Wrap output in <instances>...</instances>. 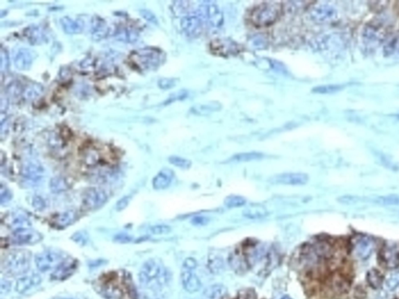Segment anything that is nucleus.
<instances>
[{
    "label": "nucleus",
    "instance_id": "15",
    "mask_svg": "<svg viewBox=\"0 0 399 299\" xmlns=\"http://www.w3.org/2000/svg\"><path fill=\"white\" fill-rule=\"evenodd\" d=\"M42 282V278L38 274H24L16 283L15 289L19 294H24L36 288Z\"/></svg>",
    "mask_w": 399,
    "mask_h": 299
},
{
    "label": "nucleus",
    "instance_id": "33",
    "mask_svg": "<svg viewBox=\"0 0 399 299\" xmlns=\"http://www.w3.org/2000/svg\"><path fill=\"white\" fill-rule=\"evenodd\" d=\"M384 56H392L399 55V36L389 41L384 48Z\"/></svg>",
    "mask_w": 399,
    "mask_h": 299
},
{
    "label": "nucleus",
    "instance_id": "25",
    "mask_svg": "<svg viewBox=\"0 0 399 299\" xmlns=\"http://www.w3.org/2000/svg\"><path fill=\"white\" fill-rule=\"evenodd\" d=\"M243 215L248 219H260L268 215V210L261 205H253L243 210Z\"/></svg>",
    "mask_w": 399,
    "mask_h": 299
},
{
    "label": "nucleus",
    "instance_id": "3",
    "mask_svg": "<svg viewBox=\"0 0 399 299\" xmlns=\"http://www.w3.org/2000/svg\"><path fill=\"white\" fill-rule=\"evenodd\" d=\"M31 253L25 249H16L4 257L2 267L11 276H22L27 274L31 267Z\"/></svg>",
    "mask_w": 399,
    "mask_h": 299
},
{
    "label": "nucleus",
    "instance_id": "20",
    "mask_svg": "<svg viewBox=\"0 0 399 299\" xmlns=\"http://www.w3.org/2000/svg\"><path fill=\"white\" fill-rule=\"evenodd\" d=\"M174 173L168 169H162L153 178L152 186L154 190H163L169 187L173 180Z\"/></svg>",
    "mask_w": 399,
    "mask_h": 299
},
{
    "label": "nucleus",
    "instance_id": "11",
    "mask_svg": "<svg viewBox=\"0 0 399 299\" xmlns=\"http://www.w3.org/2000/svg\"><path fill=\"white\" fill-rule=\"evenodd\" d=\"M107 200L108 196L102 189H88L84 194V205L87 207V209H99L106 203Z\"/></svg>",
    "mask_w": 399,
    "mask_h": 299
},
{
    "label": "nucleus",
    "instance_id": "32",
    "mask_svg": "<svg viewBox=\"0 0 399 299\" xmlns=\"http://www.w3.org/2000/svg\"><path fill=\"white\" fill-rule=\"evenodd\" d=\"M225 205L229 208H237V207H243L247 203V199L243 196H238V195H231L227 196L224 201Z\"/></svg>",
    "mask_w": 399,
    "mask_h": 299
},
{
    "label": "nucleus",
    "instance_id": "4",
    "mask_svg": "<svg viewBox=\"0 0 399 299\" xmlns=\"http://www.w3.org/2000/svg\"><path fill=\"white\" fill-rule=\"evenodd\" d=\"M309 17L311 21L320 24L333 23L337 19V10L327 2H312L308 7Z\"/></svg>",
    "mask_w": 399,
    "mask_h": 299
},
{
    "label": "nucleus",
    "instance_id": "43",
    "mask_svg": "<svg viewBox=\"0 0 399 299\" xmlns=\"http://www.w3.org/2000/svg\"><path fill=\"white\" fill-rule=\"evenodd\" d=\"M33 207H35L37 211H42L46 207V203L44 201V199L42 197L39 196H36L34 197Z\"/></svg>",
    "mask_w": 399,
    "mask_h": 299
},
{
    "label": "nucleus",
    "instance_id": "9",
    "mask_svg": "<svg viewBox=\"0 0 399 299\" xmlns=\"http://www.w3.org/2000/svg\"><path fill=\"white\" fill-rule=\"evenodd\" d=\"M42 239V235L30 228H21L14 231L11 238L13 244L18 246L33 245L40 242Z\"/></svg>",
    "mask_w": 399,
    "mask_h": 299
},
{
    "label": "nucleus",
    "instance_id": "13",
    "mask_svg": "<svg viewBox=\"0 0 399 299\" xmlns=\"http://www.w3.org/2000/svg\"><path fill=\"white\" fill-rule=\"evenodd\" d=\"M375 249V242L368 236H360L356 239L353 246L355 255L360 259H368Z\"/></svg>",
    "mask_w": 399,
    "mask_h": 299
},
{
    "label": "nucleus",
    "instance_id": "10",
    "mask_svg": "<svg viewBox=\"0 0 399 299\" xmlns=\"http://www.w3.org/2000/svg\"><path fill=\"white\" fill-rule=\"evenodd\" d=\"M205 23L198 15H187L182 19L181 27L186 35L191 38H197L202 34Z\"/></svg>",
    "mask_w": 399,
    "mask_h": 299
},
{
    "label": "nucleus",
    "instance_id": "16",
    "mask_svg": "<svg viewBox=\"0 0 399 299\" xmlns=\"http://www.w3.org/2000/svg\"><path fill=\"white\" fill-rule=\"evenodd\" d=\"M36 58V54L29 48H21L16 54L14 58V65L19 70H27L31 67L34 60Z\"/></svg>",
    "mask_w": 399,
    "mask_h": 299
},
{
    "label": "nucleus",
    "instance_id": "12",
    "mask_svg": "<svg viewBox=\"0 0 399 299\" xmlns=\"http://www.w3.org/2000/svg\"><path fill=\"white\" fill-rule=\"evenodd\" d=\"M309 176L305 173L289 172L275 174L270 178V182L274 184L286 186H303L307 184Z\"/></svg>",
    "mask_w": 399,
    "mask_h": 299
},
{
    "label": "nucleus",
    "instance_id": "5",
    "mask_svg": "<svg viewBox=\"0 0 399 299\" xmlns=\"http://www.w3.org/2000/svg\"><path fill=\"white\" fill-rule=\"evenodd\" d=\"M65 259L66 258L60 252L48 249L36 256L35 265L39 271L47 273L54 271Z\"/></svg>",
    "mask_w": 399,
    "mask_h": 299
},
{
    "label": "nucleus",
    "instance_id": "26",
    "mask_svg": "<svg viewBox=\"0 0 399 299\" xmlns=\"http://www.w3.org/2000/svg\"><path fill=\"white\" fill-rule=\"evenodd\" d=\"M264 154L260 152H247V153H240L232 156L229 160V162L239 163V162H249V161H257L264 158Z\"/></svg>",
    "mask_w": 399,
    "mask_h": 299
},
{
    "label": "nucleus",
    "instance_id": "23",
    "mask_svg": "<svg viewBox=\"0 0 399 299\" xmlns=\"http://www.w3.org/2000/svg\"><path fill=\"white\" fill-rule=\"evenodd\" d=\"M108 32V25L104 20L100 18L93 19L92 24H91V35L94 40H102L106 36Z\"/></svg>",
    "mask_w": 399,
    "mask_h": 299
},
{
    "label": "nucleus",
    "instance_id": "50",
    "mask_svg": "<svg viewBox=\"0 0 399 299\" xmlns=\"http://www.w3.org/2000/svg\"><path fill=\"white\" fill-rule=\"evenodd\" d=\"M239 299H255V296L253 295V292H246Z\"/></svg>",
    "mask_w": 399,
    "mask_h": 299
},
{
    "label": "nucleus",
    "instance_id": "45",
    "mask_svg": "<svg viewBox=\"0 0 399 299\" xmlns=\"http://www.w3.org/2000/svg\"><path fill=\"white\" fill-rule=\"evenodd\" d=\"M209 218L207 217H205V216H196V217H193L191 220V223L193 225H196V226H203V225H206V224H209Z\"/></svg>",
    "mask_w": 399,
    "mask_h": 299
},
{
    "label": "nucleus",
    "instance_id": "30",
    "mask_svg": "<svg viewBox=\"0 0 399 299\" xmlns=\"http://www.w3.org/2000/svg\"><path fill=\"white\" fill-rule=\"evenodd\" d=\"M208 267L209 271L213 274H219L223 272L225 269L223 259L221 257L212 256L210 257L208 261Z\"/></svg>",
    "mask_w": 399,
    "mask_h": 299
},
{
    "label": "nucleus",
    "instance_id": "8",
    "mask_svg": "<svg viewBox=\"0 0 399 299\" xmlns=\"http://www.w3.org/2000/svg\"><path fill=\"white\" fill-rule=\"evenodd\" d=\"M210 52L215 56L229 57L235 56L240 52L239 44L230 39H217L210 43Z\"/></svg>",
    "mask_w": 399,
    "mask_h": 299
},
{
    "label": "nucleus",
    "instance_id": "48",
    "mask_svg": "<svg viewBox=\"0 0 399 299\" xmlns=\"http://www.w3.org/2000/svg\"><path fill=\"white\" fill-rule=\"evenodd\" d=\"M10 289H11L10 282L7 280H2L0 283V293L6 295L10 292Z\"/></svg>",
    "mask_w": 399,
    "mask_h": 299
},
{
    "label": "nucleus",
    "instance_id": "47",
    "mask_svg": "<svg viewBox=\"0 0 399 299\" xmlns=\"http://www.w3.org/2000/svg\"><path fill=\"white\" fill-rule=\"evenodd\" d=\"M193 109H196L195 112H197V113L205 114L209 113L210 111H214V110L216 109V107H214V106H201V107L196 106V107H193Z\"/></svg>",
    "mask_w": 399,
    "mask_h": 299
},
{
    "label": "nucleus",
    "instance_id": "51",
    "mask_svg": "<svg viewBox=\"0 0 399 299\" xmlns=\"http://www.w3.org/2000/svg\"></svg>",
    "mask_w": 399,
    "mask_h": 299
},
{
    "label": "nucleus",
    "instance_id": "36",
    "mask_svg": "<svg viewBox=\"0 0 399 299\" xmlns=\"http://www.w3.org/2000/svg\"><path fill=\"white\" fill-rule=\"evenodd\" d=\"M367 281L372 288H378L382 283L381 275L377 270H371L367 274Z\"/></svg>",
    "mask_w": 399,
    "mask_h": 299
},
{
    "label": "nucleus",
    "instance_id": "34",
    "mask_svg": "<svg viewBox=\"0 0 399 299\" xmlns=\"http://www.w3.org/2000/svg\"><path fill=\"white\" fill-rule=\"evenodd\" d=\"M386 288L391 292L399 289V272H394L388 275L384 280Z\"/></svg>",
    "mask_w": 399,
    "mask_h": 299
},
{
    "label": "nucleus",
    "instance_id": "49",
    "mask_svg": "<svg viewBox=\"0 0 399 299\" xmlns=\"http://www.w3.org/2000/svg\"><path fill=\"white\" fill-rule=\"evenodd\" d=\"M129 198L128 196L122 198L117 203L118 211H123V210L125 209L126 207H127L128 204H129Z\"/></svg>",
    "mask_w": 399,
    "mask_h": 299
},
{
    "label": "nucleus",
    "instance_id": "41",
    "mask_svg": "<svg viewBox=\"0 0 399 299\" xmlns=\"http://www.w3.org/2000/svg\"><path fill=\"white\" fill-rule=\"evenodd\" d=\"M176 82L175 79L163 78L161 79L158 81V86L163 90H168L171 89L176 85Z\"/></svg>",
    "mask_w": 399,
    "mask_h": 299
},
{
    "label": "nucleus",
    "instance_id": "29",
    "mask_svg": "<svg viewBox=\"0 0 399 299\" xmlns=\"http://www.w3.org/2000/svg\"><path fill=\"white\" fill-rule=\"evenodd\" d=\"M49 188L53 193H60L65 192L69 189V184L65 178L62 177H55L49 182Z\"/></svg>",
    "mask_w": 399,
    "mask_h": 299
},
{
    "label": "nucleus",
    "instance_id": "18",
    "mask_svg": "<svg viewBox=\"0 0 399 299\" xmlns=\"http://www.w3.org/2000/svg\"><path fill=\"white\" fill-rule=\"evenodd\" d=\"M77 268V263L73 259H66L60 263L57 268L55 270L52 274L53 280H62L70 278Z\"/></svg>",
    "mask_w": 399,
    "mask_h": 299
},
{
    "label": "nucleus",
    "instance_id": "2",
    "mask_svg": "<svg viewBox=\"0 0 399 299\" xmlns=\"http://www.w3.org/2000/svg\"><path fill=\"white\" fill-rule=\"evenodd\" d=\"M169 273L161 262L148 259L141 267L139 280L141 285L150 289H157L166 285L169 280Z\"/></svg>",
    "mask_w": 399,
    "mask_h": 299
},
{
    "label": "nucleus",
    "instance_id": "46",
    "mask_svg": "<svg viewBox=\"0 0 399 299\" xmlns=\"http://www.w3.org/2000/svg\"><path fill=\"white\" fill-rule=\"evenodd\" d=\"M187 96V93L184 90H182V91H179V92L176 93V94H172L171 96L169 97L168 100H167V102L166 103H170V102H175V101H177V100H183Z\"/></svg>",
    "mask_w": 399,
    "mask_h": 299
},
{
    "label": "nucleus",
    "instance_id": "39",
    "mask_svg": "<svg viewBox=\"0 0 399 299\" xmlns=\"http://www.w3.org/2000/svg\"><path fill=\"white\" fill-rule=\"evenodd\" d=\"M172 231V228L166 224H157L150 228V232L154 235L168 234Z\"/></svg>",
    "mask_w": 399,
    "mask_h": 299
},
{
    "label": "nucleus",
    "instance_id": "37",
    "mask_svg": "<svg viewBox=\"0 0 399 299\" xmlns=\"http://www.w3.org/2000/svg\"><path fill=\"white\" fill-rule=\"evenodd\" d=\"M168 161L174 166L182 169H189L192 165L189 160L178 156H171L168 158Z\"/></svg>",
    "mask_w": 399,
    "mask_h": 299
},
{
    "label": "nucleus",
    "instance_id": "14",
    "mask_svg": "<svg viewBox=\"0 0 399 299\" xmlns=\"http://www.w3.org/2000/svg\"><path fill=\"white\" fill-rule=\"evenodd\" d=\"M181 283L183 288L188 293H195L201 290V281L197 274L193 273V271H189L187 269H182Z\"/></svg>",
    "mask_w": 399,
    "mask_h": 299
},
{
    "label": "nucleus",
    "instance_id": "31",
    "mask_svg": "<svg viewBox=\"0 0 399 299\" xmlns=\"http://www.w3.org/2000/svg\"><path fill=\"white\" fill-rule=\"evenodd\" d=\"M374 203L381 206H399V195L391 194L386 196H378L373 200Z\"/></svg>",
    "mask_w": 399,
    "mask_h": 299
},
{
    "label": "nucleus",
    "instance_id": "40",
    "mask_svg": "<svg viewBox=\"0 0 399 299\" xmlns=\"http://www.w3.org/2000/svg\"><path fill=\"white\" fill-rule=\"evenodd\" d=\"M12 193L9 189L3 185H1L0 187V203L2 204L8 203V202L11 200Z\"/></svg>",
    "mask_w": 399,
    "mask_h": 299
},
{
    "label": "nucleus",
    "instance_id": "17",
    "mask_svg": "<svg viewBox=\"0 0 399 299\" xmlns=\"http://www.w3.org/2000/svg\"><path fill=\"white\" fill-rule=\"evenodd\" d=\"M387 34L385 27L380 23H370L366 25L363 30V36L369 43L381 42Z\"/></svg>",
    "mask_w": 399,
    "mask_h": 299
},
{
    "label": "nucleus",
    "instance_id": "42",
    "mask_svg": "<svg viewBox=\"0 0 399 299\" xmlns=\"http://www.w3.org/2000/svg\"><path fill=\"white\" fill-rule=\"evenodd\" d=\"M140 14L144 19L146 20L147 21L154 23V24H158V19H157L156 17L153 14L152 12H150V10H140Z\"/></svg>",
    "mask_w": 399,
    "mask_h": 299
},
{
    "label": "nucleus",
    "instance_id": "28",
    "mask_svg": "<svg viewBox=\"0 0 399 299\" xmlns=\"http://www.w3.org/2000/svg\"><path fill=\"white\" fill-rule=\"evenodd\" d=\"M77 217H78V215H77V213L75 211H73V210L66 211L65 212H63L62 214H60L56 217L55 223H56L57 226L60 227V228H64V227L73 224L77 220Z\"/></svg>",
    "mask_w": 399,
    "mask_h": 299
},
{
    "label": "nucleus",
    "instance_id": "7",
    "mask_svg": "<svg viewBox=\"0 0 399 299\" xmlns=\"http://www.w3.org/2000/svg\"><path fill=\"white\" fill-rule=\"evenodd\" d=\"M133 57L140 66L147 69L158 67L162 61L160 51L153 48L137 50Z\"/></svg>",
    "mask_w": 399,
    "mask_h": 299
},
{
    "label": "nucleus",
    "instance_id": "6",
    "mask_svg": "<svg viewBox=\"0 0 399 299\" xmlns=\"http://www.w3.org/2000/svg\"><path fill=\"white\" fill-rule=\"evenodd\" d=\"M44 175L45 170L39 161H27L22 166V180L27 186H38L42 182Z\"/></svg>",
    "mask_w": 399,
    "mask_h": 299
},
{
    "label": "nucleus",
    "instance_id": "21",
    "mask_svg": "<svg viewBox=\"0 0 399 299\" xmlns=\"http://www.w3.org/2000/svg\"><path fill=\"white\" fill-rule=\"evenodd\" d=\"M23 35L27 41L33 45L41 44L44 43L46 39V36L42 27L36 25L29 26L24 30Z\"/></svg>",
    "mask_w": 399,
    "mask_h": 299
},
{
    "label": "nucleus",
    "instance_id": "24",
    "mask_svg": "<svg viewBox=\"0 0 399 299\" xmlns=\"http://www.w3.org/2000/svg\"><path fill=\"white\" fill-rule=\"evenodd\" d=\"M228 289L223 284H216L209 286L204 292V296L207 299H222L226 297Z\"/></svg>",
    "mask_w": 399,
    "mask_h": 299
},
{
    "label": "nucleus",
    "instance_id": "44",
    "mask_svg": "<svg viewBox=\"0 0 399 299\" xmlns=\"http://www.w3.org/2000/svg\"><path fill=\"white\" fill-rule=\"evenodd\" d=\"M197 260L193 259V258H191V257L187 258V259L184 260V262H183V268L189 270V271H194L195 269L197 268Z\"/></svg>",
    "mask_w": 399,
    "mask_h": 299
},
{
    "label": "nucleus",
    "instance_id": "38",
    "mask_svg": "<svg viewBox=\"0 0 399 299\" xmlns=\"http://www.w3.org/2000/svg\"><path fill=\"white\" fill-rule=\"evenodd\" d=\"M9 65H10V60H9V55L6 50L2 48L1 52H0V69L1 72L7 71L9 69Z\"/></svg>",
    "mask_w": 399,
    "mask_h": 299
},
{
    "label": "nucleus",
    "instance_id": "27",
    "mask_svg": "<svg viewBox=\"0 0 399 299\" xmlns=\"http://www.w3.org/2000/svg\"><path fill=\"white\" fill-rule=\"evenodd\" d=\"M116 38L118 41L126 43H133L138 39V34L133 29L121 27L116 32Z\"/></svg>",
    "mask_w": 399,
    "mask_h": 299
},
{
    "label": "nucleus",
    "instance_id": "22",
    "mask_svg": "<svg viewBox=\"0 0 399 299\" xmlns=\"http://www.w3.org/2000/svg\"><path fill=\"white\" fill-rule=\"evenodd\" d=\"M64 32L68 35H77L83 31L84 23L81 19H72L69 17H64L60 21Z\"/></svg>",
    "mask_w": 399,
    "mask_h": 299
},
{
    "label": "nucleus",
    "instance_id": "35",
    "mask_svg": "<svg viewBox=\"0 0 399 299\" xmlns=\"http://www.w3.org/2000/svg\"><path fill=\"white\" fill-rule=\"evenodd\" d=\"M344 86L338 85H322L313 88V92L317 94H334L342 90Z\"/></svg>",
    "mask_w": 399,
    "mask_h": 299
},
{
    "label": "nucleus",
    "instance_id": "19",
    "mask_svg": "<svg viewBox=\"0 0 399 299\" xmlns=\"http://www.w3.org/2000/svg\"><path fill=\"white\" fill-rule=\"evenodd\" d=\"M380 259L387 268H397L399 267V250L392 246H386L380 251Z\"/></svg>",
    "mask_w": 399,
    "mask_h": 299
},
{
    "label": "nucleus",
    "instance_id": "1",
    "mask_svg": "<svg viewBox=\"0 0 399 299\" xmlns=\"http://www.w3.org/2000/svg\"><path fill=\"white\" fill-rule=\"evenodd\" d=\"M283 9L281 2H261L250 11L247 19L253 27L257 28L270 27L281 18Z\"/></svg>",
    "mask_w": 399,
    "mask_h": 299
}]
</instances>
